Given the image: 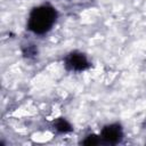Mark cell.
Here are the masks:
<instances>
[{"label":"cell","mask_w":146,"mask_h":146,"mask_svg":"<svg viewBox=\"0 0 146 146\" xmlns=\"http://www.w3.org/2000/svg\"><path fill=\"white\" fill-rule=\"evenodd\" d=\"M57 19L56 9L46 3L34 7L27 18V29L34 34H44L51 30Z\"/></svg>","instance_id":"1"},{"label":"cell","mask_w":146,"mask_h":146,"mask_svg":"<svg viewBox=\"0 0 146 146\" xmlns=\"http://www.w3.org/2000/svg\"><path fill=\"white\" fill-rule=\"evenodd\" d=\"M66 70L72 72H83L90 67V62L87 56L80 51H71L64 59Z\"/></svg>","instance_id":"2"},{"label":"cell","mask_w":146,"mask_h":146,"mask_svg":"<svg viewBox=\"0 0 146 146\" xmlns=\"http://www.w3.org/2000/svg\"><path fill=\"white\" fill-rule=\"evenodd\" d=\"M100 139L111 145H116L123 139V130L119 123H111L105 125L100 131Z\"/></svg>","instance_id":"3"},{"label":"cell","mask_w":146,"mask_h":146,"mask_svg":"<svg viewBox=\"0 0 146 146\" xmlns=\"http://www.w3.org/2000/svg\"><path fill=\"white\" fill-rule=\"evenodd\" d=\"M52 124H54L55 130L58 131V132H60V133H67V132H71V131L73 130L71 123H70L66 119H64V117H58V119H56Z\"/></svg>","instance_id":"4"},{"label":"cell","mask_w":146,"mask_h":146,"mask_svg":"<svg viewBox=\"0 0 146 146\" xmlns=\"http://www.w3.org/2000/svg\"><path fill=\"white\" fill-rule=\"evenodd\" d=\"M100 137H98V136H96V135H88L87 137H86V139L82 141V144L83 145H97V144H99L100 143Z\"/></svg>","instance_id":"5"}]
</instances>
